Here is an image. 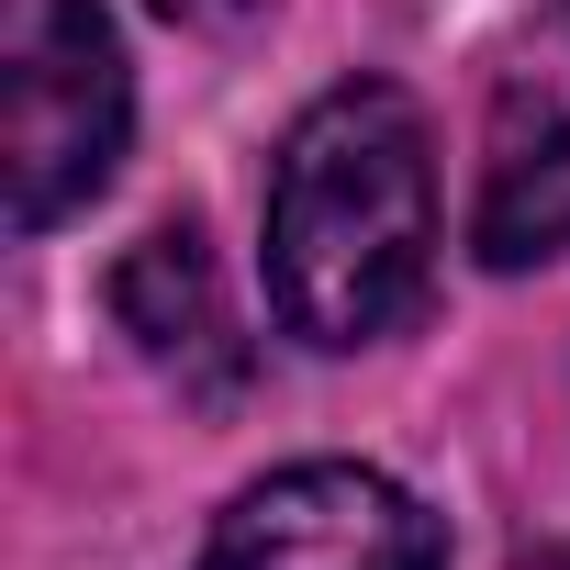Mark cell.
<instances>
[{
  "mask_svg": "<svg viewBox=\"0 0 570 570\" xmlns=\"http://www.w3.org/2000/svg\"><path fill=\"white\" fill-rule=\"evenodd\" d=\"M436 146L392 79L325 90L268 168V303L303 347H370L425 303Z\"/></svg>",
  "mask_w": 570,
  "mask_h": 570,
  "instance_id": "1",
  "label": "cell"
},
{
  "mask_svg": "<svg viewBox=\"0 0 570 570\" xmlns=\"http://www.w3.org/2000/svg\"><path fill=\"white\" fill-rule=\"evenodd\" d=\"M135 90L101 0H0V190L12 235L68 224L124 157Z\"/></svg>",
  "mask_w": 570,
  "mask_h": 570,
  "instance_id": "2",
  "label": "cell"
},
{
  "mask_svg": "<svg viewBox=\"0 0 570 570\" xmlns=\"http://www.w3.org/2000/svg\"><path fill=\"white\" fill-rule=\"evenodd\" d=\"M202 570H448V537L403 481L358 459H303L224 503Z\"/></svg>",
  "mask_w": 570,
  "mask_h": 570,
  "instance_id": "3",
  "label": "cell"
},
{
  "mask_svg": "<svg viewBox=\"0 0 570 570\" xmlns=\"http://www.w3.org/2000/svg\"><path fill=\"white\" fill-rule=\"evenodd\" d=\"M470 246H481V268H548V257H570V101L537 90V79H514L492 101Z\"/></svg>",
  "mask_w": 570,
  "mask_h": 570,
  "instance_id": "4",
  "label": "cell"
},
{
  "mask_svg": "<svg viewBox=\"0 0 570 570\" xmlns=\"http://www.w3.org/2000/svg\"><path fill=\"white\" fill-rule=\"evenodd\" d=\"M112 314H124V336H135L179 392H235L246 347H235V314H224V292H213V257H202L190 224H157V235L124 257Z\"/></svg>",
  "mask_w": 570,
  "mask_h": 570,
  "instance_id": "5",
  "label": "cell"
},
{
  "mask_svg": "<svg viewBox=\"0 0 570 570\" xmlns=\"http://www.w3.org/2000/svg\"><path fill=\"white\" fill-rule=\"evenodd\" d=\"M146 12H168V23H246L257 0H146Z\"/></svg>",
  "mask_w": 570,
  "mask_h": 570,
  "instance_id": "6",
  "label": "cell"
}]
</instances>
